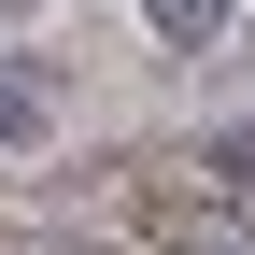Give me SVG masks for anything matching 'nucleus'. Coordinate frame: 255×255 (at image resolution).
<instances>
[{
    "label": "nucleus",
    "mask_w": 255,
    "mask_h": 255,
    "mask_svg": "<svg viewBox=\"0 0 255 255\" xmlns=\"http://www.w3.org/2000/svg\"><path fill=\"white\" fill-rule=\"evenodd\" d=\"M156 43H170V57H213V43H227V0H156Z\"/></svg>",
    "instance_id": "obj_2"
},
{
    "label": "nucleus",
    "mask_w": 255,
    "mask_h": 255,
    "mask_svg": "<svg viewBox=\"0 0 255 255\" xmlns=\"http://www.w3.org/2000/svg\"><path fill=\"white\" fill-rule=\"evenodd\" d=\"M199 170L227 184V199H255V128H227V142H199Z\"/></svg>",
    "instance_id": "obj_3"
},
{
    "label": "nucleus",
    "mask_w": 255,
    "mask_h": 255,
    "mask_svg": "<svg viewBox=\"0 0 255 255\" xmlns=\"http://www.w3.org/2000/svg\"><path fill=\"white\" fill-rule=\"evenodd\" d=\"M57 128V71L43 57H0V142H43Z\"/></svg>",
    "instance_id": "obj_1"
},
{
    "label": "nucleus",
    "mask_w": 255,
    "mask_h": 255,
    "mask_svg": "<svg viewBox=\"0 0 255 255\" xmlns=\"http://www.w3.org/2000/svg\"><path fill=\"white\" fill-rule=\"evenodd\" d=\"M0 14H28V0H0Z\"/></svg>",
    "instance_id": "obj_4"
}]
</instances>
